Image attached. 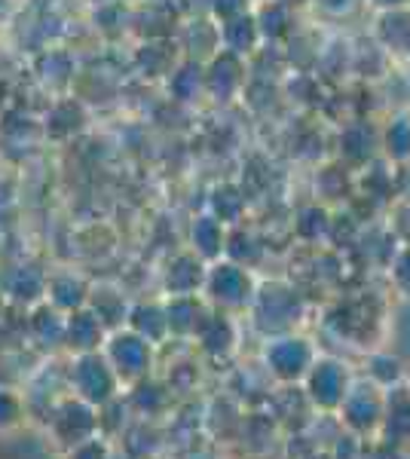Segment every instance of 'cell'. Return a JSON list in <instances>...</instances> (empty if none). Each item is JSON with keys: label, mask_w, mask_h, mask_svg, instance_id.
Instances as JSON below:
<instances>
[{"label": "cell", "mask_w": 410, "mask_h": 459, "mask_svg": "<svg viewBox=\"0 0 410 459\" xmlns=\"http://www.w3.org/2000/svg\"><path fill=\"white\" fill-rule=\"evenodd\" d=\"M251 4H260V0H251Z\"/></svg>", "instance_id": "obj_20"}, {"label": "cell", "mask_w": 410, "mask_h": 459, "mask_svg": "<svg viewBox=\"0 0 410 459\" xmlns=\"http://www.w3.org/2000/svg\"><path fill=\"white\" fill-rule=\"evenodd\" d=\"M392 142H395V147H398L392 157L401 160V162H410V120H407V117H395V120H392L383 144H392Z\"/></svg>", "instance_id": "obj_15"}, {"label": "cell", "mask_w": 410, "mask_h": 459, "mask_svg": "<svg viewBox=\"0 0 410 459\" xmlns=\"http://www.w3.org/2000/svg\"><path fill=\"white\" fill-rule=\"evenodd\" d=\"M65 459H108V444L99 435H92V438L80 441L77 447H71Z\"/></svg>", "instance_id": "obj_16"}, {"label": "cell", "mask_w": 410, "mask_h": 459, "mask_svg": "<svg viewBox=\"0 0 410 459\" xmlns=\"http://www.w3.org/2000/svg\"><path fill=\"white\" fill-rule=\"evenodd\" d=\"M364 4L377 6L383 13H392V10H410V0H364Z\"/></svg>", "instance_id": "obj_18"}, {"label": "cell", "mask_w": 410, "mask_h": 459, "mask_svg": "<svg viewBox=\"0 0 410 459\" xmlns=\"http://www.w3.org/2000/svg\"><path fill=\"white\" fill-rule=\"evenodd\" d=\"M395 285H398V291L410 298V248L405 255H398V261H395Z\"/></svg>", "instance_id": "obj_17"}, {"label": "cell", "mask_w": 410, "mask_h": 459, "mask_svg": "<svg viewBox=\"0 0 410 459\" xmlns=\"http://www.w3.org/2000/svg\"><path fill=\"white\" fill-rule=\"evenodd\" d=\"M205 282V261L199 255H178L166 270V291L169 298H188L203 294Z\"/></svg>", "instance_id": "obj_12"}, {"label": "cell", "mask_w": 410, "mask_h": 459, "mask_svg": "<svg viewBox=\"0 0 410 459\" xmlns=\"http://www.w3.org/2000/svg\"><path fill=\"white\" fill-rule=\"evenodd\" d=\"M120 377L114 374V368L108 365L101 352H83L74 355L71 368H68V392L80 402L104 407L117 398L120 392Z\"/></svg>", "instance_id": "obj_1"}, {"label": "cell", "mask_w": 410, "mask_h": 459, "mask_svg": "<svg viewBox=\"0 0 410 459\" xmlns=\"http://www.w3.org/2000/svg\"><path fill=\"white\" fill-rule=\"evenodd\" d=\"M101 355L120 377V383H144V377L153 368V343H147L132 328L110 331L101 346Z\"/></svg>", "instance_id": "obj_2"}, {"label": "cell", "mask_w": 410, "mask_h": 459, "mask_svg": "<svg viewBox=\"0 0 410 459\" xmlns=\"http://www.w3.org/2000/svg\"><path fill=\"white\" fill-rule=\"evenodd\" d=\"M303 383H307L310 402L322 407V411H337L340 402L346 398L349 386H353L346 365L337 359H316L310 374L303 377Z\"/></svg>", "instance_id": "obj_7"}, {"label": "cell", "mask_w": 410, "mask_h": 459, "mask_svg": "<svg viewBox=\"0 0 410 459\" xmlns=\"http://www.w3.org/2000/svg\"><path fill=\"white\" fill-rule=\"evenodd\" d=\"M383 411H386V395L374 380L353 383L346 398H343L337 407L340 420L353 429L355 435H371V432H377V429H383Z\"/></svg>", "instance_id": "obj_6"}, {"label": "cell", "mask_w": 410, "mask_h": 459, "mask_svg": "<svg viewBox=\"0 0 410 459\" xmlns=\"http://www.w3.org/2000/svg\"><path fill=\"white\" fill-rule=\"evenodd\" d=\"M95 413H99V407H92V404H86L71 395L49 411L47 429L65 450H71V447H77L80 441L92 438V435L99 432V417H95Z\"/></svg>", "instance_id": "obj_5"}, {"label": "cell", "mask_w": 410, "mask_h": 459, "mask_svg": "<svg viewBox=\"0 0 410 459\" xmlns=\"http://www.w3.org/2000/svg\"><path fill=\"white\" fill-rule=\"evenodd\" d=\"M47 273L37 270L34 264H19L13 270H6L0 276V285H4V294H6V303L13 307H25L31 309L37 303L47 300Z\"/></svg>", "instance_id": "obj_8"}, {"label": "cell", "mask_w": 410, "mask_h": 459, "mask_svg": "<svg viewBox=\"0 0 410 459\" xmlns=\"http://www.w3.org/2000/svg\"><path fill=\"white\" fill-rule=\"evenodd\" d=\"M4 307H6V294H4V285H0V313H4Z\"/></svg>", "instance_id": "obj_19"}, {"label": "cell", "mask_w": 410, "mask_h": 459, "mask_svg": "<svg viewBox=\"0 0 410 459\" xmlns=\"http://www.w3.org/2000/svg\"><path fill=\"white\" fill-rule=\"evenodd\" d=\"M28 423V395L13 386H0V438L16 435Z\"/></svg>", "instance_id": "obj_14"}, {"label": "cell", "mask_w": 410, "mask_h": 459, "mask_svg": "<svg viewBox=\"0 0 410 459\" xmlns=\"http://www.w3.org/2000/svg\"><path fill=\"white\" fill-rule=\"evenodd\" d=\"M190 242H193V255H199L203 261H218L227 248V233H223V224L212 214H203V218L193 221L190 230Z\"/></svg>", "instance_id": "obj_13"}, {"label": "cell", "mask_w": 410, "mask_h": 459, "mask_svg": "<svg viewBox=\"0 0 410 459\" xmlns=\"http://www.w3.org/2000/svg\"><path fill=\"white\" fill-rule=\"evenodd\" d=\"M89 282L83 276H77V273L71 270H62V273H52L47 279V303L49 307H56L58 313H74V309L86 307L89 303Z\"/></svg>", "instance_id": "obj_11"}, {"label": "cell", "mask_w": 410, "mask_h": 459, "mask_svg": "<svg viewBox=\"0 0 410 459\" xmlns=\"http://www.w3.org/2000/svg\"><path fill=\"white\" fill-rule=\"evenodd\" d=\"M316 359V346L301 334H275L264 346V365L279 383H301Z\"/></svg>", "instance_id": "obj_4"}, {"label": "cell", "mask_w": 410, "mask_h": 459, "mask_svg": "<svg viewBox=\"0 0 410 459\" xmlns=\"http://www.w3.org/2000/svg\"><path fill=\"white\" fill-rule=\"evenodd\" d=\"M28 337L34 346H40L43 352H52L58 346H65V313H58L56 307H49L47 300L28 309Z\"/></svg>", "instance_id": "obj_10"}, {"label": "cell", "mask_w": 410, "mask_h": 459, "mask_svg": "<svg viewBox=\"0 0 410 459\" xmlns=\"http://www.w3.org/2000/svg\"><path fill=\"white\" fill-rule=\"evenodd\" d=\"M108 334L110 331L104 328V322L89 307H80L65 316V350H71L74 355L101 352Z\"/></svg>", "instance_id": "obj_9"}, {"label": "cell", "mask_w": 410, "mask_h": 459, "mask_svg": "<svg viewBox=\"0 0 410 459\" xmlns=\"http://www.w3.org/2000/svg\"><path fill=\"white\" fill-rule=\"evenodd\" d=\"M255 279H251L249 266L233 264V261H218L205 266V282H203V298L214 303L223 313L230 309H242L255 300Z\"/></svg>", "instance_id": "obj_3"}]
</instances>
